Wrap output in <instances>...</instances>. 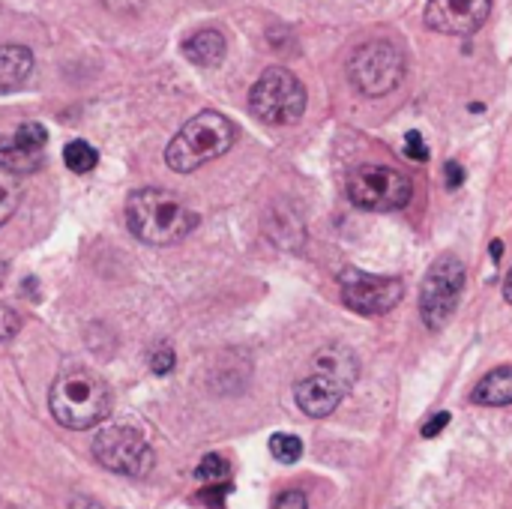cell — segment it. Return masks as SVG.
Instances as JSON below:
<instances>
[{
  "label": "cell",
  "mask_w": 512,
  "mask_h": 509,
  "mask_svg": "<svg viewBox=\"0 0 512 509\" xmlns=\"http://www.w3.org/2000/svg\"><path fill=\"white\" fill-rule=\"evenodd\" d=\"M492 12V0H429L426 24L444 36H471L477 33Z\"/></svg>",
  "instance_id": "obj_10"
},
{
  "label": "cell",
  "mask_w": 512,
  "mask_h": 509,
  "mask_svg": "<svg viewBox=\"0 0 512 509\" xmlns=\"http://www.w3.org/2000/svg\"><path fill=\"white\" fill-rule=\"evenodd\" d=\"M21 183H18V177L15 174H9V171H3L0 168V228L12 219V213L18 210V204H21Z\"/></svg>",
  "instance_id": "obj_17"
},
{
  "label": "cell",
  "mask_w": 512,
  "mask_h": 509,
  "mask_svg": "<svg viewBox=\"0 0 512 509\" xmlns=\"http://www.w3.org/2000/svg\"><path fill=\"white\" fill-rule=\"evenodd\" d=\"M48 408L60 426L84 432L111 414V393L99 375L75 366L54 378L48 393Z\"/></svg>",
  "instance_id": "obj_3"
},
{
  "label": "cell",
  "mask_w": 512,
  "mask_h": 509,
  "mask_svg": "<svg viewBox=\"0 0 512 509\" xmlns=\"http://www.w3.org/2000/svg\"><path fill=\"white\" fill-rule=\"evenodd\" d=\"M15 138L24 141V144L33 147V150H45V144H48V129H45L42 123L30 120V123H21V126L15 129Z\"/></svg>",
  "instance_id": "obj_20"
},
{
  "label": "cell",
  "mask_w": 512,
  "mask_h": 509,
  "mask_svg": "<svg viewBox=\"0 0 512 509\" xmlns=\"http://www.w3.org/2000/svg\"><path fill=\"white\" fill-rule=\"evenodd\" d=\"M270 453L282 465H294L303 456V441L297 435H273L270 438Z\"/></svg>",
  "instance_id": "obj_18"
},
{
  "label": "cell",
  "mask_w": 512,
  "mask_h": 509,
  "mask_svg": "<svg viewBox=\"0 0 512 509\" xmlns=\"http://www.w3.org/2000/svg\"><path fill=\"white\" fill-rule=\"evenodd\" d=\"M504 297H507V303H512V270L507 273V279H504Z\"/></svg>",
  "instance_id": "obj_29"
},
{
  "label": "cell",
  "mask_w": 512,
  "mask_h": 509,
  "mask_svg": "<svg viewBox=\"0 0 512 509\" xmlns=\"http://www.w3.org/2000/svg\"><path fill=\"white\" fill-rule=\"evenodd\" d=\"M462 291H465V264L459 255L447 252L429 267V273L423 279V288H420L423 324L435 333L444 330L459 309Z\"/></svg>",
  "instance_id": "obj_7"
},
{
  "label": "cell",
  "mask_w": 512,
  "mask_h": 509,
  "mask_svg": "<svg viewBox=\"0 0 512 509\" xmlns=\"http://www.w3.org/2000/svg\"><path fill=\"white\" fill-rule=\"evenodd\" d=\"M93 456L105 471L123 474V477H144L153 471V462H156L147 438L132 426L102 429L93 441Z\"/></svg>",
  "instance_id": "obj_8"
},
{
  "label": "cell",
  "mask_w": 512,
  "mask_h": 509,
  "mask_svg": "<svg viewBox=\"0 0 512 509\" xmlns=\"http://www.w3.org/2000/svg\"><path fill=\"white\" fill-rule=\"evenodd\" d=\"M348 78L363 96H387L405 78V54L390 39L363 42L348 60Z\"/></svg>",
  "instance_id": "obj_4"
},
{
  "label": "cell",
  "mask_w": 512,
  "mask_h": 509,
  "mask_svg": "<svg viewBox=\"0 0 512 509\" xmlns=\"http://www.w3.org/2000/svg\"><path fill=\"white\" fill-rule=\"evenodd\" d=\"M63 162H66V168L75 171V174H90V171L99 165V153H96V147H90L87 141L75 138V141H69V144L63 147Z\"/></svg>",
  "instance_id": "obj_16"
},
{
  "label": "cell",
  "mask_w": 512,
  "mask_h": 509,
  "mask_svg": "<svg viewBox=\"0 0 512 509\" xmlns=\"http://www.w3.org/2000/svg\"><path fill=\"white\" fill-rule=\"evenodd\" d=\"M126 225L138 240H144L150 246H171V243L186 240L195 231L198 216L174 192L147 186V189H135L129 195Z\"/></svg>",
  "instance_id": "obj_1"
},
{
  "label": "cell",
  "mask_w": 512,
  "mask_h": 509,
  "mask_svg": "<svg viewBox=\"0 0 512 509\" xmlns=\"http://www.w3.org/2000/svg\"><path fill=\"white\" fill-rule=\"evenodd\" d=\"M447 423H450V414H447V411H444V414H435V417L423 426V438H435L438 432L447 429Z\"/></svg>",
  "instance_id": "obj_25"
},
{
  "label": "cell",
  "mask_w": 512,
  "mask_h": 509,
  "mask_svg": "<svg viewBox=\"0 0 512 509\" xmlns=\"http://www.w3.org/2000/svg\"><path fill=\"white\" fill-rule=\"evenodd\" d=\"M69 509H102L96 501H90V498H75L72 504H69Z\"/></svg>",
  "instance_id": "obj_28"
},
{
  "label": "cell",
  "mask_w": 512,
  "mask_h": 509,
  "mask_svg": "<svg viewBox=\"0 0 512 509\" xmlns=\"http://www.w3.org/2000/svg\"><path fill=\"white\" fill-rule=\"evenodd\" d=\"M231 492V486H216V489H207V492H201V501H207V504H219L225 495Z\"/></svg>",
  "instance_id": "obj_27"
},
{
  "label": "cell",
  "mask_w": 512,
  "mask_h": 509,
  "mask_svg": "<svg viewBox=\"0 0 512 509\" xmlns=\"http://www.w3.org/2000/svg\"><path fill=\"white\" fill-rule=\"evenodd\" d=\"M462 183H465L462 165H459V162H447V186H450V189H459Z\"/></svg>",
  "instance_id": "obj_26"
},
{
  "label": "cell",
  "mask_w": 512,
  "mask_h": 509,
  "mask_svg": "<svg viewBox=\"0 0 512 509\" xmlns=\"http://www.w3.org/2000/svg\"><path fill=\"white\" fill-rule=\"evenodd\" d=\"M414 195V183L405 171L390 165H357L348 174V198L360 210L390 213L402 210Z\"/></svg>",
  "instance_id": "obj_6"
},
{
  "label": "cell",
  "mask_w": 512,
  "mask_h": 509,
  "mask_svg": "<svg viewBox=\"0 0 512 509\" xmlns=\"http://www.w3.org/2000/svg\"><path fill=\"white\" fill-rule=\"evenodd\" d=\"M18 330H21V318L9 306L0 303V342H9Z\"/></svg>",
  "instance_id": "obj_22"
},
{
  "label": "cell",
  "mask_w": 512,
  "mask_h": 509,
  "mask_svg": "<svg viewBox=\"0 0 512 509\" xmlns=\"http://www.w3.org/2000/svg\"><path fill=\"white\" fill-rule=\"evenodd\" d=\"M33 72V51L27 45H0V93L24 87Z\"/></svg>",
  "instance_id": "obj_13"
},
{
  "label": "cell",
  "mask_w": 512,
  "mask_h": 509,
  "mask_svg": "<svg viewBox=\"0 0 512 509\" xmlns=\"http://www.w3.org/2000/svg\"><path fill=\"white\" fill-rule=\"evenodd\" d=\"M471 399H474V405H483V408H504V405H512V366L489 372L474 387Z\"/></svg>",
  "instance_id": "obj_15"
},
{
  "label": "cell",
  "mask_w": 512,
  "mask_h": 509,
  "mask_svg": "<svg viewBox=\"0 0 512 509\" xmlns=\"http://www.w3.org/2000/svg\"><path fill=\"white\" fill-rule=\"evenodd\" d=\"M348 390H351V387L342 384L339 378H333V375H327V372H321V369H312V375L303 378V381L294 387V396H297V405H300V411H303L306 417L321 420V417H330V414L339 408V402L345 399Z\"/></svg>",
  "instance_id": "obj_11"
},
{
  "label": "cell",
  "mask_w": 512,
  "mask_h": 509,
  "mask_svg": "<svg viewBox=\"0 0 512 509\" xmlns=\"http://www.w3.org/2000/svg\"><path fill=\"white\" fill-rule=\"evenodd\" d=\"M339 288H342L345 306L354 309L357 315H366V318L393 312L405 297L402 279H396V276H372V273H363L357 267H345L339 273Z\"/></svg>",
  "instance_id": "obj_9"
},
{
  "label": "cell",
  "mask_w": 512,
  "mask_h": 509,
  "mask_svg": "<svg viewBox=\"0 0 512 509\" xmlns=\"http://www.w3.org/2000/svg\"><path fill=\"white\" fill-rule=\"evenodd\" d=\"M237 144V123L219 111H201L183 123L165 150V165L177 174L198 171L201 165L225 156Z\"/></svg>",
  "instance_id": "obj_2"
},
{
  "label": "cell",
  "mask_w": 512,
  "mask_h": 509,
  "mask_svg": "<svg viewBox=\"0 0 512 509\" xmlns=\"http://www.w3.org/2000/svg\"><path fill=\"white\" fill-rule=\"evenodd\" d=\"M225 51H228V42H225L222 30H216V27H204L183 42V54L195 66H204V69L219 66L225 60Z\"/></svg>",
  "instance_id": "obj_12"
},
{
  "label": "cell",
  "mask_w": 512,
  "mask_h": 509,
  "mask_svg": "<svg viewBox=\"0 0 512 509\" xmlns=\"http://www.w3.org/2000/svg\"><path fill=\"white\" fill-rule=\"evenodd\" d=\"M228 471H231V468H228V462H225L222 456H207V459L198 465L195 477H198L201 483H213V486H216V483H222V480L228 477Z\"/></svg>",
  "instance_id": "obj_19"
},
{
  "label": "cell",
  "mask_w": 512,
  "mask_h": 509,
  "mask_svg": "<svg viewBox=\"0 0 512 509\" xmlns=\"http://www.w3.org/2000/svg\"><path fill=\"white\" fill-rule=\"evenodd\" d=\"M405 156L414 159V162H426L429 159V147H426V141H423V135L417 129H411L405 135Z\"/></svg>",
  "instance_id": "obj_21"
},
{
  "label": "cell",
  "mask_w": 512,
  "mask_h": 509,
  "mask_svg": "<svg viewBox=\"0 0 512 509\" xmlns=\"http://www.w3.org/2000/svg\"><path fill=\"white\" fill-rule=\"evenodd\" d=\"M249 108L270 126H291L306 111V87L282 66L267 69L249 90Z\"/></svg>",
  "instance_id": "obj_5"
},
{
  "label": "cell",
  "mask_w": 512,
  "mask_h": 509,
  "mask_svg": "<svg viewBox=\"0 0 512 509\" xmlns=\"http://www.w3.org/2000/svg\"><path fill=\"white\" fill-rule=\"evenodd\" d=\"M45 162V150H33L12 135H0V168L9 174H33Z\"/></svg>",
  "instance_id": "obj_14"
},
{
  "label": "cell",
  "mask_w": 512,
  "mask_h": 509,
  "mask_svg": "<svg viewBox=\"0 0 512 509\" xmlns=\"http://www.w3.org/2000/svg\"><path fill=\"white\" fill-rule=\"evenodd\" d=\"M150 369H153V375H168L174 369V351L165 348V345L156 348L153 357H150Z\"/></svg>",
  "instance_id": "obj_23"
},
{
  "label": "cell",
  "mask_w": 512,
  "mask_h": 509,
  "mask_svg": "<svg viewBox=\"0 0 512 509\" xmlns=\"http://www.w3.org/2000/svg\"><path fill=\"white\" fill-rule=\"evenodd\" d=\"M273 509H309V501H306L303 492L291 489V492H282V495L276 498V507Z\"/></svg>",
  "instance_id": "obj_24"
}]
</instances>
